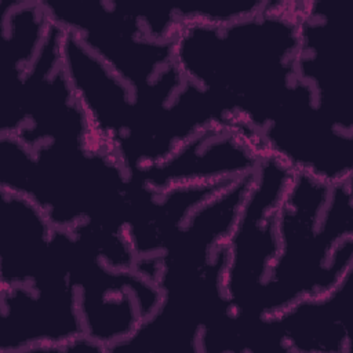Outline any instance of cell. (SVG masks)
I'll use <instances>...</instances> for the list:
<instances>
[{
	"instance_id": "obj_7",
	"label": "cell",
	"mask_w": 353,
	"mask_h": 353,
	"mask_svg": "<svg viewBox=\"0 0 353 353\" xmlns=\"http://www.w3.org/2000/svg\"><path fill=\"white\" fill-rule=\"evenodd\" d=\"M54 226L29 199L1 190V287L32 284L54 270Z\"/></svg>"
},
{
	"instance_id": "obj_6",
	"label": "cell",
	"mask_w": 353,
	"mask_h": 353,
	"mask_svg": "<svg viewBox=\"0 0 353 353\" xmlns=\"http://www.w3.org/2000/svg\"><path fill=\"white\" fill-rule=\"evenodd\" d=\"M62 54L68 79L92 134L119 159L139 119L135 91L66 29Z\"/></svg>"
},
{
	"instance_id": "obj_3",
	"label": "cell",
	"mask_w": 353,
	"mask_h": 353,
	"mask_svg": "<svg viewBox=\"0 0 353 353\" xmlns=\"http://www.w3.org/2000/svg\"><path fill=\"white\" fill-rule=\"evenodd\" d=\"M70 279L83 334L105 352L131 338L163 301L157 281L137 269L108 266L77 240Z\"/></svg>"
},
{
	"instance_id": "obj_1",
	"label": "cell",
	"mask_w": 353,
	"mask_h": 353,
	"mask_svg": "<svg viewBox=\"0 0 353 353\" xmlns=\"http://www.w3.org/2000/svg\"><path fill=\"white\" fill-rule=\"evenodd\" d=\"M276 226L279 254L258 303L259 316L328 292L353 273L352 179L328 183L294 172Z\"/></svg>"
},
{
	"instance_id": "obj_8",
	"label": "cell",
	"mask_w": 353,
	"mask_h": 353,
	"mask_svg": "<svg viewBox=\"0 0 353 353\" xmlns=\"http://www.w3.org/2000/svg\"><path fill=\"white\" fill-rule=\"evenodd\" d=\"M352 273L335 288L306 296L272 314L285 352H350L347 334L349 283Z\"/></svg>"
},
{
	"instance_id": "obj_5",
	"label": "cell",
	"mask_w": 353,
	"mask_h": 353,
	"mask_svg": "<svg viewBox=\"0 0 353 353\" xmlns=\"http://www.w3.org/2000/svg\"><path fill=\"white\" fill-rule=\"evenodd\" d=\"M266 153L261 135L245 123L216 124L135 176L150 189L236 181L254 174Z\"/></svg>"
},
{
	"instance_id": "obj_4",
	"label": "cell",
	"mask_w": 353,
	"mask_h": 353,
	"mask_svg": "<svg viewBox=\"0 0 353 353\" xmlns=\"http://www.w3.org/2000/svg\"><path fill=\"white\" fill-rule=\"evenodd\" d=\"M84 335L69 274L1 287V352H63Z\"/></svg>"
},
{
	"instance_id": "obj_2",
	"label": "cell",
	"mask_w": 353,
	"mask_h": 353,
	"mask_svg": "<svg viewBox=\"0 0 353 353\" xmlns=\"http://www.w3.org/2000/svg\"><path fill=\"white\" fill-rule=\"evenodd\" d=\"M294 171L266 153L228 241L225 292L232 309L258 316V303L279 254L277 210Z\"/></svg>"
}]
</instances>
